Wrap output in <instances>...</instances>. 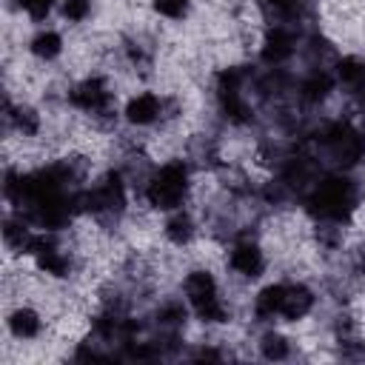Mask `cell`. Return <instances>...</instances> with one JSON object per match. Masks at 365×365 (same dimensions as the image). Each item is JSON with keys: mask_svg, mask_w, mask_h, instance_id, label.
Segmentation results:
<instances>
[{"mask_svg": "<svg viewBox=\"0 0 365 365\" xmlns=\"http://www.w3.org/2000/svg\"><path fill=\"white\" fill-rule=\"evenodd\" d=\"M180 285H182V299L202 325H222L231 319V302L222 294V285L208 265H191Z\"/></svg>", "mask_w": 365, "mask_h": 365, "instance_id": "3", "label": "cell"}, {"mask_svg": "<svg viewBox=\"0 0 365 365\" xmlns=\"http://www.w3.org/2000/svg\"><path fill=\"white\" fill-rule=\"evenodd\" d=\"M6 331H9V336L17 339V342H34V339L43 336L46 319H43V314H40L34 305L20 302V305H14V308L6 314Z\"/></svg>", "mask_w": 365, "mask_h": 365, "instance_id": "6", "label": "cell"}, {"mask_svg": "<svg viewBox=\"0 0 365 365\" xmlns=\"http://www.w3.org/2000/svg\"><path fill=\"white\" fill-rule=\"evenodd\" d=\"M163 237L174 248H191L194 245V240L200 237V222L188 211V205L165 214V220H163Z\"/></svg>", "mask_w": 365, "mask_h": 365, "instance_id": "7", "label": "cell"}, {"mask_svg": "<svg viewBox=\"0 0 365 365\" xmlns=\"http://www.w3.org/2000/svg\"><path fill=\"white\" fill-rule=\"evenodd\" d=\"M356 208H359V185L348 177V171H334L319 177L305 194V211L311 214V220H331L348 225Z\"/></svg>", "mask_w": 365, "mask_h": 365, "instance_id": "2", "label": "cell"}, {"mask_svg": "<svg viewBox=\"0 0 365 365\" xmlns=\"http://www.w3.org/2000/svg\"><path fill=\"white\" fill-rule=\"evenodd\" d=\"M317 308V294L302 279H291L279 285V302H277V319L282 322H299L311 317Z\"/></svg>", "mask_w": 365, "mask_h": 365, "instance_id": "5", "label": "cell"}, {"mask_svg": "<svg viewBox=\"0 0 365 365\" xmlns=\"http://www.w3.org/2000/svg\"><path fill=\"white\" fill-rule=\"evenodd\" d=\"M57 14L71 26L86 23L91 17V0H60L57 3Z\"/></svg>", "mask_w": 365, "mask_h": 365, "instance_id": "11", "label": "cell"}, {"mask_svg": "<svg viewBox=\"0 0 365 365\" xmlns=\"http://www.w3.org/2000/svg\"><path fill=\"white\" fill-rule=\"evenodd\" d=\"M194 197V165L182 157H171L160 165H154L140 200L145 208L157 211V214H168L177 211L182 205H188Z\"/></svg>", "mask_w": 365, "mask_h": 365, "instance_id": "1", "label": "cell"}, {"mask_svg": "<svg viewBox=\"0 0 365 365\" xmlns=\"http://www.w3.org/2000/svg\"><path fill=\"white\" fill-rule=\"evenodd\" d=\"M291 348H294V342H291L285 334H279L277 328H265V331L259 334V339H257V354H259L262 359H268V362H282V359H288V356H291Z\"/></svg>", "mask_w": 365, "mask_h": 365, "instance_id": "9", "label": "cell"}, {"mask_svg": "<svg viewBox=\"0 0 365 365\" xmlns=\"http://www.w3.org/2000/svg\"><path fill=\"white\" fill-rule=\"evenodd\" d=\"M148 6L157 17L171 20V23H182L191 14V0H148Z\"/></svg>", "mask_w": 365, "mask_h": 365, "instance_id": "10", "label": "cell"}, {"mask_svg": "<svg viewBox=\"0 0 365 365\" xmlns=\"http://www.w3.org/2000/svg\"><path fill=\"white\" fill-rule=\"evenodd\" d=\"M225 265H228L231 277L254 282V279H259L265 274L268 257H265V248L251 234H237L231 240L228 251H225Z\"/></svg>", "mask_w": 365, "mask_h": 365, "instance_id": "4", "label": "cell"}, {"mask_svg": "<svg viewBox=\"0 0 365 365\" xmlns=\"http://www.w3.org/2000/svg\"><path fill=\"white\" fill-rule=\"evenodd\" d=\"M63 51H66V40L57 29H37L29 40V54L37 63H54L63 57Z\"/></svg>", "mask_w": 365, "mask_h": 365, "instance_id": "8", "label": "cell"}, {"mask_svg": "<svg viewBox=\"0 0 365 365\" xmlns=\"http://www.w3.org/2000/svg\"><path fill=\"white\" fill-rule=\"evenodd\" d=\"M362 208H365V202H362Z\"/></svg>", "mask_w": 365, "mask_h": 365, "instance_id": "12", "label": "cell"}]
</instances>
